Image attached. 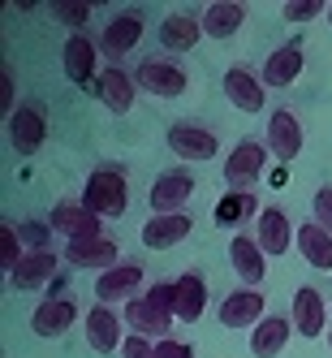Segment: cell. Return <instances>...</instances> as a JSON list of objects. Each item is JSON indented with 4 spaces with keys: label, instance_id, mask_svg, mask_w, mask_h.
Segmentation results:
<instances>
[{
    "label": "cell",
    "instance_id": "16",
    "mask_svg": "<svg viewBox=\"0 0 332 358\" xmlns=\"http://www.w3.org/2000/svg\"><path fill=\"white\" fill-rule=\"evenodd\" d=\"M229 259H233V272L242 276V289H254V285H264V276H268V259H264V246L238 234L233 246H229Z\"/></svg>",
    "mask_w": 332,
    "mask_h": 358
},
{
    "label": "cell",
    "instance_id": "18",
    "mask_svg": "<svg viewBox=\"0 0 332 358\" xmlns=\"http://www.w3.org/2000/svg\"><path fill=\"white\" fill-rule=\"evenodd\" d=\"M73 320H78V306H73L69 298H48V302L35 306L31 328H35V337H65V332L73 328Z\"/></svg>",
    "mask_w": 332,
    "mask_h": 358
},
{
    "label": "cell",
    "instance_id": "9",
    "mask_svg": "<svg viewBox=\"0 0 332 358\" xmlns=\"http://www.w3.org/2000/svg\"><path fill=\"white\" fill-rule=\"evenodd\" d=\"M268 151H272V160H280V164H289V160L302 156V121L289 108L272 113V121H268Z\"/></svg>",
    "mask_w": 332,
    "mask_h": 358
},
{
    "label": "cell",
    "instance_id": "17",
    "mask_svg": "<svg viewBox=\"0 0 332 358\" xmlns=\"http://www.w3.org/2000/svg\"><path fill=\"white\" fill-rule=\"evenodd\" d=\"M61 61H65L69 83H78V87H87L91 78H99V73H95L99 48H95V39H91V35H69V39H65V52H61Z\"/></svg>",
    "mask_w": 332,
    "mask_h": 358
},
{
    "label": "cell",
    "instance_id": "22",
    "mask_svg": "<svg viewBox=\"0 0 332 358\" xmlns=\"http://www.w3.org/2000/svg\"><path fill=\"white\" fill-rule=\"evenodd\" d=\"M306 57H302V43H280L276 52L264 61V87H294L298 73H302Z\"/></svg>",
    "mask_w": 332,
    "mask_h": 358
},
{
    "label": "cell",
    "instance_id": "27",
    "mask_svg": "<svg viewBox=\"0 0 332 358\" xmlns=\"http://www.w3.org/2000/svg\"><path fill=\"white\" fill-rule=\"evenodd\" d=\"M294 238H298V234H294L289 216L280 212V208H264V212H259V238H254V242L264 246V255H285Z\"/></svg>",
    "mask_w": 332,
    "mask_h": 358
},
{
    "label": "cell",
    "instance_id": "25",
    "mask_svg": "<svg viewBox=\"0 0 332 358\" xmlns=\"http://www.w3.org/2000/svg\"><path fill=\"white\" fill-rule=\"evenodd\" d=\"M242 22H246V5H238V0H212L203 9V35L229 39V35L242 31Z\"/></svg>",
    "mask_w": 332,
    "mask_h": 358
},
{
    "label": "cell",
    "instance_id": "36",
    "mask_svg": "<svg viewBox=\"0 0 332 358\" xmlns=\"http://www.w3.org/2000/svg\"><path fill=\"white\" fill-rule=\"evenodd\" d=\"M121 358H160V354H156V341H147V337H138V332H130L125 345H121Z\"/></svg>",
    "mask_w": 332,
    "mask_h": 358
},
{
    "label": "cell",
    "instance_id": "21",
    "mask_svg": "<svg viewBox=\"0 0 332 358\" xmlns=\"http://www.w3.org/2000/svg\"><path fill=\"white\" fill-rule=\"evenodd\" d=\"M294 328H298V337H319V332L328 328V306H324L319 289L302 285L294 294Z\"/></svg>",
    "mask_w": 332,
    "mask_h": 358
},
{
    "label": "cell",
    "instance_id": "35",
    "mask_svg": "<svg viewBox=\"0 0 332 358\" xmlns=\"http://www.w3.org/2000/svg\"><path fill=\"white\" fill-rule=\"evenodd\" d=\"M311 212H315V224H324L328 234H332V186H319V190H315Z\"/></svg>",
    "mask_w": 332,
    "mask_h": 358
},
{
    "label": "cell",
    "instance_id": "24",
    "mask_svg": "<svg viewBox=\"0 0 332 358\" xmlns=\"http://www.w3.org/2000/svg\"><path fill=\"white\" fill-rule=\"evenodd\" d=\"M199 35H203V17L194 13H168L160 22V48H168V52H190Z\"/></svg>",
    "mask_w": 332,
    "mask_h": 358
},
{
    "label": "cell",
    "instance_id": "23",
    "mask_svg": "<svg viewBox=\"0 0 332 358\" xmlns=\"http://www.w3.org/2000/svg\"><path fill=\"white\" fill-rule=\"evenodd\" d=\"M173 285H177V311L173 315L182 324H194L203 311H208V280H203L199 272H182Z\"/></svg>",
    "mask_w": 332,
    "mask_h": 358
},
{
    "label": "cell",
    "instance_id": "19",
    "mask_svg": "<svg viewBox=\"0 0 332 358\" xmlns=\"http://www.w3.org/2000/svg\"><path fill=\"white\" fill-rule=\"evenodd\" d=\"M87 345L95 354H113L117 345H125L121 315L113 311V306H95V311H87Z\"/></svg>",
    "mask_w": 332,
    "mask_h": 358
},
{
    "label": "cell",
    "instance_id": "2",
    "mask_svg": "<svg viewBox=\"0 0 332 358\" xmlns=\"http://www.w3.org/2000/svg\"><path fill=\"white\" fill-rule=\"evenodd\" d=\"M268 160H272L268 143L242 138V143L224 156V182L233 186V190H250V186H259V182H264V173H268Z\"/></svg>",
    "mask_w": 332,
    "mask_h": 358
},
{
    "label": "cell",
    "instance_id": "34",
    "mask_svg": "<svg viewBox=\"0 0 332 358\" xmlns=\"http://www.w3.org/2000/svg\"><path fill=\"white\" fill-rule=\"evenodd\" d=\"M328 5L324 0H289L285 9H280V17H289V22H311V17H319Z\"/></svg>",
    "mask_w": 332,
    "mask_h": 358
},
{
    "label": "cell",
    "instance_id": "6",
    "mask_svg": "<svg viewBox=\"0 0 332 358\" xmlns=\"http://www.w3.org/2000/svg\"><path fill=\"white\" fill-rule=\"evenodd\" d=\"M173 320H177V315L160 311V306L151 302L147 294H138V298H130V302H125V328H130V332H138V337H147V341H168Z\"/></svg>",
    "mask_w": 332,
    "mask_h": 358
},
{
    "label": "cell",
    "instance_id": "8",
    "mask_svg": "<svg viewBox=\"0 0 332 358\" xmlns=\"http://www.w3.org/2000/svg\"><path fill=\"white\" fill-rule=\"evenodd\" d=\"M138 39H143V13L138 9H121L104 27V35H99V52L121 61L125 52H134V48H138Z\"/></svg>",
    "mask_w": 332,
    "mask_h": 358
},
{
    "label": "cell",
    "instance_id": "29",
    "mask_svg": "<svg viewBox=\"0 0 332 358\" xmlns=\"http://www.w3.org/2000/svg\"><path fill=\"white\" fill-rule=\"evenodd\" d=\"M298 250H302V259L311 264L315 272L332 268V234H328L324 224H315V220L298 224Z\"/></svg>",
    "mask_w": 332,
    "mask_h": 358
},
{
    "label": "cell",
    "instance_id": "15",
    "mask_svg": "<svg viewBox=\"0 0 332 358\" xmlns=\"http://www.w3.org/2000/svg\"><path fill=\"white\" fill-rule=\"evenodd\" d=\"M65 259L73 268H95V272H113L121 264V250L113 238H87V242H65Z\"/></svg>",
    "mask_w": 332,
    "mask_h": 358
},
{
    "label": "cell",
    "instance_id": "31",
    "mask_svg": "<svg viewBox=\"0 0 332 358\" xmlns=\"http://www.w3.org/2000/svg\"><path fill=\"white\" fill-rule=\"evenodd\" d=\"M22 259H27V255H22V238H17V224H0V268L5 272H13Z\"/></svg>",
    "mask_w": 332,
    "mask_h": 358
},
{
    "label": "cell",
    "instance_id": "30",
    "mask_svg": "<svg viewBox=\"0 0 332 358\" xmlns=\"http://www.w3.org/2000/svg\"><path fill=\"white\" fill-rule=\"evenodd\" d=\"M250 216H259V199L250 190H224V199L216 203V224L220 229H238Z\"/></svg>",
    "mask_w": 332,
    "mask_h": 358
},
{
    "label": "cell",
    "instance_id": "37",
    "mask_svg": "<svg viewBox=\"0 0 332 358\" xmlns=\"http://www.w3.org/2000/svg\"><path fill=\"white\" fill-rule=\"evenodd\" d=\"M156 354H160V358H194V345L168 337V341H156Z\"/></svg>",
    "mask_w": 332,
    "mask_h": 358
},
{
    "label": "cell",
    "instance_id": "13",
    "mask_svg": "<svg viewBox=\"0 0 332 358\" xmlns=\"http://www.w3.org/2000/svg\"><path fill=\"white\" fill-rule=\"evenodd\" d=\"M224 99L233 108H242V113H259L268 104V87H264V78H254L250 69L233 65V69L224 73Z\"/></svg>",
    "mask_w": 332,
    "mask_h": 358
},
{
    "label": "cell",
    "instance_id": "5",
    "mask_svg": "<svg viewBox=\"0 0 332 358\" xmlns=\"http://www.w3.org/2000/svg\"><path fill=\"white\" fill-rule=\"evenodd\" d=\"M134 83H138V91L156 95V99H177V95L190 87L186 83V69L173 65V61H143L134 69Z\"/></svg>",
    "mask_w": 332,
    "mask_h": 358
},
{
    "label": "cell",
    "instance_id": "26",
    "mask_svg": "<svg viewBox=\"0 0 332 358\" xmlns=\"http://www.w3.org/2000/svg\"><path fill=\"white\" fill-rule=\"evenodd\" d=\"M52 276H57V255L52 250H27V259L9 272V285L13 289H39Z\"/></svg>",
    "mask_w": 332,
    "mask_h": 358
},
{
    "label": "cell",
    "instance_id": "7",
    "mask_svg": "<svg viewBox=\"0 0 332 358\" xmlns=\"http://www.w3.org/2000/svg\"><path fill=\"white\" fill-rule=\"evenodd\" d=\"M168 151H173V156H182V160L203 164V160H216L220 143H216V134H212V130H203V125L177 121V125H168Z\"/></svg>",
    "mask_w": 332,
    "mask_h": 358
},
{
    "label": "cell",
    "instance_id": "28",
    "mask_svg": "<svg viewBox=\"0 0 332 358\" xmlns=\"http://www.w3.org/2000/svg\"><path fill=\"white\" fill-rule=\"evenodd\" d=\"M289 332H294V320H285V315H268L259 328H250V354H254V358H276L280 350H285Z\"/></svg>",
    "mask_w": 332,
    "mask_h": 358
},
{
    "label": "cell",
    "instance_id": "14",
    "mask_svg": "<svg viewBox=\"0 0 332 358\" xmlns=\"http://www.w3.org/2000/svg\"><path fill=\"white\" fill-rule=\"evenodd\" d=\"M95 91H99V99H104L108 113H130L134 95H138V83H134V73H125L121 65H108V69H99Z\"/></svg>",
    "mask_w": 332,
    "mask_h": 358
},
{
    "label": "cell",
    "instance_id": "3",
    "mask_svg": "<svg viewBox=\"0 0 332 358\" xmlns=\"http://www.w3.org/2000/svg\"><path fill=\"white\" fill-rule=\"evenodd\" d=\"M194 177L186 169H173V173H160L147 190V203H151V216H182L186 203L194 199Z\"/></svg>",
    "mask_w": 332,
    "mask_h": 358
},
{
    "label": "cell",
    "instance_id": "12",
    "mask_svg": "<svg viewBox=\"0 0 332 358\" xmlns=\"http://www.w3.org/2000/svg\"><path fill=\"white\" fill-rule=\"evenodd\" d=\"M138 285H143V268H138V264H117L113 272H99L95 298H99V306L130 302V298H138Z\"/></svg>",
    "mask_w": 332,
    "mask_h": 358
},
{
    "label": "cell",
    "instance_id": "39",
    "mask_svg": "<svg viewBox=\"0 0 332 358\" xmlns=\"http://www.w3.org/2000/svg\"><path fill=\"white\" fill-rule=\"evenodd\" d=\"M328 22H332V5H328Z\"/></svg>",
    "mask_w": 332,
    "mask_h": 358
},
{
    "label": "cell",
    "instance_id": "1",
    "mask_svg": "<svg viewBox=\"0 0 332 358\" xmlns=\"http://www.w3.org/2000/svg\"><path fill=\"white\" fill-rule=\"evenodd\" d=\"M82 203L104 220V216H121L130 208V182H125L121 169H95L87 177V190H82Z\"/></svg>",
    "mask_w": 332,
    "mask_h": 358
},
{
    "label": "cell",
    "instance_id": "20",
    "mask_svg": "<svg viewBox=\"0 0 332 358\" xmlns=\"http://www.w3.org/2000/svg\"><path fill=\"white\" fill-rule=\"evenodd\" d=\"M190 229H194V220L182 212V216H151L147 224H143V246H151V250H168V246H177V242H186L190 238Z\"/></svg>",
    "mask_w": 332,
    "mask_h": 358
},
{
    "label": "cell",
    "instance_id": "4",
    "mask_svg": "<svg viewBox=\"0 0 332 358\" xmlns=\"http://www.w3.org/2000/svg\"><path fill=\"white\" fill-rule=\"evenodd\" d=\"M52 234H65L69 242H87V238H104V224H99V216L87 208L82 199H61L52 208Z\"/></svg>",
    "mask_w": 332,
    "mask_h": 358
},
{
    "label": "cell",
    "instance_id": "32",
    "mask_svg": "<svg viewBox=\"0 0 332 358\" xmlns=\"http://www.w3.org/2000/svg\"><path fill=\"white\" fill-rule=\"evenodd\" d=\"M52 17L65 22V27H82V22L91 17V5L87 0H52Z\"/></svg>",
    "mask_w": 332,
    "mask_h": 358
},
{
    "label": "cell",
    "instance_id": "10",
    "mask_svg": "<svg viewBox=\"0 0 332 358\" xmlns=\"http://www.w3.org/2000/svg\"><path fill=\"white\" fill-rule=\"evenodd\" d=\"M264 315V294L259 289H233L220 302V328H259Z\"/></svg>",
    "mask_w": 332,
    "mask_h": 358
},
{
    "label": "cell",
    "instance_id": "11",
    "mask_svg": "<svg viewBox=\"0 0 332 358\" xmlns=\"http://www.w3.org/2000/svg\"><path fill=\"white\" fill-rule=\"evenodd\" d=\"M43 138H48V121H43V113L35 104H22V108L9 113V143L22 151V156H35L43 147Z\"/></svg>",
    "mask_w": 332,
    "mask_h": 358
},
{
    "label": "cell",
    "instance_id": "33",
    "mask_svg": "<svg viewBox=\"0 0 332 358\" xmlns=\"http://www.w3.org/2000/svg\"><path fill=\"white\" fill-rule=\"evenodd\" d=\"M17 238L27 242L31 250H48V238H52V224H39V220H22V224H17Z\"/></svg>",
    "mask_w": 332,
    "mask_h": 358
},
{
    "label": "cell",
    "instance_id": "38",
    "mask_svg": "<svg viewBox=\"0 0 332 358\" xmlns=\"http://www.w3.org/2000/svg\"><path fill=\"white\" fill-rule=\"evenodd\" d=\"M328 345H332V328H328Z\"/></svg>",
    "mask_w": 332,
    "mask_h": 358
}]
</instances>
